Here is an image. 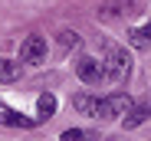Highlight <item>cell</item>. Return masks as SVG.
<instances>
[{"mask_svg":"<svg viewBox=\"0 0 151 141\" xmlns=\"http://www.w3.org/2000/svg\"><path fill=\"white\" fill-rule=\"evenodd\" d=\"M105 79L109 82H125L132 72V56L125 53V46L118 43H105Z\"/></svg>","mask_w":151,"mask_h":141,"instance_id":"obj_1","label":"cell"},{"mask_svg":"<svg viewBox=\"0 0 151 141\" xmlns=\"http://www.w3.org/2000/svg\"><path fill=\"white\" fill-rule=\"evenodd\" d=\"M135 108V99L128 95V92H112V95H105V99H99V118H125Z\"/></svg>","mask_w":151,"mask_h":141,"instance_id":"obj_2","label":"cell"},{"mask_svg":"<svg viewBox=\"0 0 151 141\" xmlns=\"http://www.w3.org/2000/svg\"><path fill=\"white\" fill-rule=\"evenodd\" d=\"M76 72H79V79L86 85H99V82H105V62L95 59V56H79Z\"/></svg>","mask_w":151,"mask_h":141,"instance_id":"obj_3","label":"cell"},{"mask_svg":"<svg viewBox=\"0 0 151 141\" xmlns=\"http://www.w3.org/2000/svg\"><path fill=\"white\" fill-rule=\"evenodd\" d=\"M46 59V39L43 36H27L20 43V62H27V66H36V62H43Z\"/></svg>","mask_w":151,"mask_h":141,"instance_id":"obj_4","label":"cell"},{"mask_svg":"<svg viewBox=\"0 0 151 141\" xmlns=\"http://www.w3.org/2000/svg\"><path fill=\"white\" fill-rule=\"evenodd\" d=\"M0 125H7V128H33L36 118H27V115H20L17 108H10V105L0 102Z\"/></svg>","mask_w":151,"mask_h":141,"instance_id":"obj_5","label":"cell"},{"mask_svg":"<svg viewBox=\"0 0 151 141\" xmlns=\"http://www.w3.org/2000/svg\"><path fill=\"white\" fill-rule=\"evenodd\" d=\"M148 118H151V99H141V102H135V108L122 118V125H125V128H138V125H145Z\"/></svg>","mask_w":151,"mask_h":141,"instance_id":"obj_6","label":"cell"},{"mask_svg":"<svg viewBox=\"0 0 151 141\" xmlns=\"http://www.w3.org/2000/svg\"><path fill=\"white\" fill-rule=\"evenodd\" d=\"M125 39L132 43V49H151V20H145L141 26H132Z\"/></svg>","mask_w":151,"mask_h":141,"instance_id":"obj_7","label":"cell"},{"mask_svg":"<svg viewBox=\"0 0 151 141\" xmlns=\"http://www.w3.org/2000/svg\"><path fill=\"white\" fill-rule=\"evenodd\" d=\"M56 115V95H49V92H43V95L36 99V122H46Z\"/></svg>","mask_w":151,"mask_h":141,"instance_id":"obj_8","label":"cell"},{"mask_svg":"<svg viewBox=\"0 0 151 141\" xmlns=\"http://www.w3.org/2000/svg\"><path fill=\"white\" fill-rule=\"evenodd\" d=\"M72 108L82 112V115L99 118V99H95V95H86V92H82V95H76V99H72Z\"/></svg>","mask_w":151,"mask_h":141,"instance_id":"obj_9","label":"cell"},{"mask_svg":"<svg viewBox=\"0 0 151 141\" xmlns=\"http://www.w3.org/2000/svg\"><path fill=\"white\" fill-rule=\"evenodd\" d=\"M132 7H135L132 0H105L99 13L102 16H122V13H132Z\"/></svg>","mask_w":151,"mask_h":141,"instance_id":"obj_10","label":"cell"},{"mask_svg":"<svg viewBox=\"0 0 151 141\" xmlns=\"http://www.w3.org/2000/svg\"><path fill=\"white\" fill-rule=\"evenodd\" d=\"M20 72H23V69H20V62H13V59H4V56H0V82H17L20 79Z\"/></svg>","mask_w":151,"mask_h":141,"instance_id":"obj_11","label":"cell"},{"mask_svg":"<svg viewBox=\"0 0 151 141\" xmlns=\"http://www.w3.org/2000/svg\"><path fill=\"white\" fill-rule=\"evenodd\" d=\"M59 43L66 46V49H69V46H79V33H76V30H63L59 33Z\"/></svg>","mask_w":151,"mask_h":141,"instance_id":"obj_12","label":"cell"},{"mask_svg":"<svg viewBox=\"0 0 151 141\" xmlns=\"http://www.w3.org/2000/svg\"><path fill=\"white\" fill-rule=\"evenodd\" d=\"M59 141H89V135L86 131H79V128H69V131H63V138Z\"/></svg>","mask_w":151,"mask_h":141,"instance_id":"obj_13","label":"cell"},{"mask_svg":"<svg viewBox=\"0 0 151 141\" xmlns=\"http://www.w3.org/2000/svg\"><path fill=\"white\" fill-rule=\"evenodd\" d=\"M109 141H118V138H109Z\"/></svg>","mask_w":151,"mask_h":141,"instance_id":"obj_14","label":"cell"}]
</instances>
